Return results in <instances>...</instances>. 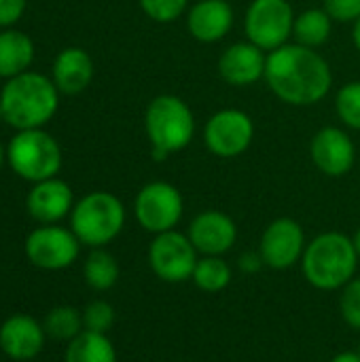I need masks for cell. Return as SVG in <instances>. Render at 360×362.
I'll list each match as a JSON object with an SVG mask.
<instances>
[{"mask_svg":"<svg viewBox=\"0 0 360 362\" xmlns=\"http://www.w3.org/2000/svg\"><path fill=\"white\" fill-rule=\"evenodd\" d=\"M265 83L284 104L314 106L331 91L333 72L329 62L316 49L286 42L267 53Z\"/></svg>","mask_w":360,"mask_h":362,"instance_id":"cell-1","label":"cell"},{"mask_svg":"<svg viewBox=\"0 0 360 362\" xmlns=\"http://www.w3.org/2000/svg\"><path fill=\"white\" fill-rule=\"evenodd\" d=\"M359 252L352 238L342 231H325L308 242L301 257V274L318 291H342L356 278Z\"/></svg>","mask_w":360,"mask_h":362,"instance_id":"cell-2","label":"cell"},{"mask_svg":"<svg viewBox=\"0 0 360 362\" xmlns=\"http://www.w3.org/2000/svg\"><path fill=\"white\" fill-rule=\"evenodd\" d=\"M59 106V89L38 72H23L6 81L0 91L2 121L15 129H38L53 119Z\"/></svg>","mask_w":360,"mask_h":362,"instance_id":"cell-3","label":"cell"},{"mask_svg":"<svg viewBox=\"0 0 360 362\" xmlns=\"http://www.w3.org/2000/svg\"><path fill=\"white\" fill-rule=\"evenodd\" d=\"M144 132L153 159L163 161L187 148L195 136V117L189 104L172 93L153 98L144 110Z\"/></svg>","mask_w":360,"mask_h":362,"instance_id":"cell-4","label":"cell"},{"mask_svg":"<svg viewBox=\"0 0 360 362\" xmlns=\"http://www.w3.org/2000/svg\"><path fill=\"white\" fill-rule=\"evenodd\" d=\"M125 227V206L108 191H93L81 197L70 212V229L81 244L102 248Z\"/></svg>","mask_w":360,"mask_h":362,"instance_id":"cell-5","label":"cell"},{"mask_svg":"<svg viewBox=\"0 0 360 362\" xmlns=\"http://www.w3.org/2000/svg\"><path fill=\"white\" fill-rule=\"evenodd\" d=\"M6 159L11 170L30 182H42L55 178L62 168V148L53 136L38 129H21L13 136Z\"/></svg>","mask_w":360,"mask_h":362,"instance_id":"cell-6","label":"cell"},{"mask_svg":"<svg viewBox=\"0 0 360 362\" xmlns=\"http://www.w3.org/2000/svg\"><path fill=\"white\" fill-rule=\"evenodd\" d=\"M295 11L289 0H252L244 15L246 40L272 53L293 36Z\"/></svg>","mask_w":360,"mask_h":362,"instance_id":"cell-7","label":"cell"},{"mask_svg":"<svg viewBox=\"0 0 360 362\" xmlns=\"http://www.w3.org/2000/svg\"><path fill=\"white\" fill-rule=\"evenodd\" d=\"M185 214L182 193L166 180L146 182L134 199V216L138 225L157 235L178 227Z\"/></svg>","mask_w":360,"mask_h":362,"instance_id":"cell-8","label":"cell"},{"mask_svg":"<svg viewBox=\"0 0 360 362\" xmlns=\"http://www.w3.org/2000/svg\"><path fill=\"white\" fill-rule=\"evenodd\" d=\"M149 267L151 272L168 284H182L191 280L193 269L199 261V252L187 233L176 229L153 235L149 244Z\"/></svg>","mask_w":360,"mask_h":362,"instance_id":"cell-9","label":"cell"},{"mask_svg":"<svg viewBox=\"0 0 360 362\" xmlns=\"http://www.w3.org/2000/svg\"><path fill=\"white\" fill-rule=\"evenodd\" d=\"M255 140V121L240 108L216 110L204 127L206 148L221 159H236L244 155Z\"/></svg>","mask_w":360,"mask_h":362,"instance_id":"cell-10","label":"cell"},{"mask_svg":"<svg viewBox=\"0 0 360 362\" xmlns=\"http://www.w3.org/2000/svg\"><path fill=\"white\" fill-rule=\"evenodd\" d=\"M306 246L308 240L303 227L291 216H280L265 227L259 242V255L265 267L286 272L301 263Z\"/></svg>","mask_w":360,"mask_h":362,"instance_id":"cell-11","label":"cell"},{"mask_svg":"<svg viewBox=\"0 0 360 362\" xmlns=\"http://www.w3.org/2000/svg\"><path fill=\"white\" fill-rule=\"evenodd\" d=\"M81 242L72 229L59 225H42L34 229L25 240V255L32 265L47 272H59L70 267L79 257Z\"/></svg>","mask_w":360,"mask_h":362,"instance_id":"cell-12","label":"cell"},{"mask_svg":"<svg viewBox=\"0 0 360 362\" xmlns=\"http://www.w3.org/2000/svg\"><path fill=\"white\" fill-rule=\"evenodd\" d=\"M310 157L325 176L339 178L354 168L356 146L348 132L335 125H327L314 134L310 142Z\"/></svg>","mask_w":360,"mask_h":362,"instance_id":"cell-13","label":"cell"},{"mask_svg":"<svg viewBox=\"0 0 360 362\" xmlns=\"http://www.w3.org/2000/svg\"><path fill=\"white\" fill-rule=\"evenodd\" d=\"M187 235L199 257H223L238 242V225L227 212L204 210L191 218Z\"/></svg>","mask_w":360,"mask_h":362,"instance_id":"cell-14","label":"cell"},{"mask_svg":"<svg viewBox=\"0 0 360 362\" xmlns=\"http://www.w3.org/2000/svg\"><path fill=\"white\" fill-rule=\"evenodd\" d=\"M267 53L250 40L229 45L219 57V74L231 87H248L265 78Z\"/></svg>","mask_w":360,"mask_h":362,"instance_id":"cell-15","label":"cell"},{"mask_svg":"<svg viewBox=\"0 0 360 362\" xmlns=\"http://www.w3.org/2000/svg\"><path fill=\"white\" fill-rule=\"evenodd\" d=\"M233 6L227 0H199L187 11L189 34L206 45L223 40L233 28Z\"/></svg>","mask_w":360,"mask_h":362,"instance_id":"cell-16","label":"cell"},{"mask_svg":"<svg viewBox=\"0 0 360 362\" xmlns=\"http://www.w3.org/2000/svg\"><path fill=\"white\" fill-rule=\"evenodd\" d=\"M28 212L34 221L42 225H55L74 208V195L72 189L59 180L49 178L42 182H34L32 191L28 193Z\"/></svg>","mask_w":360,"mask_h":362,"instance_id":"cell-17","label":"cell"},{"mask_svg":"<svg viewBox=\"0 0 360 362\" xmlns=\"http://www.w3.org/2000/svg\"><path fill=\"white\" fill-rule=\"evenodd\" d=\"M45 327L32 316H11L0 327V350L13 361H30L45 346Z\"/></svg>","mask_w":360,"mask_h":362,"instance_id":"cell-18","label":"cell"},{"mask_svg":"<svg viewBox=\"0 0 360 362\" xmlns=\"http://www.w3.org/2000/svg\"><path fill=\"white\" fill-rule=\"evenodd\" d=\"M93 78V59L81 47L64 49L53 64V83L62 93L74 95L89 87Z\"/></svg>","mask_w":360,"mask_h":362,"instance_id":"cell-19","label":"cell"},{"mask_svg":"<svg viewBox=\"0 0 360 362\" xmlns=\"http://www.w3.org/2000/svg\"><path fill=\"white\" fill-rule=\"evenodd\" d=\"M34 59V45L28 34L19 30L0 32V76L13 78L28 72V66Z\"/></svg>","mask_w":360,"mask_h":362,"instance_id":"cell-20","label":"cell"},{"mask_svg":"<svg viewBox=\"0 0 360 362\" xmlns=\"http://www.w3.org/2000/svg\"><path fill=\"white\" fill-rule=\"evenodd\" d=\"M333 32V19L325 8H306L299 15H295V25H293V38L295 42L318 49L323 47Z\"/></svg>","mask_w":360,"mask_h":362,"instance_id":"cell-21","label":"cell"},{"mask_svg":"<svg viewBox=\"0 0 360 362\" xmlns=\"http://www.w3.org/2000/svg\"><path fill=\"white\" fill-rule=\"evenodd\" d=\"M66 362H117V350L104 333L83 331L68 344Z\"/></svg>","mask_w":360,"mask_h":362,"instance_id":"cell-22","label":"cell"},{"mask_svg":"<svg viewBox=\"0 0 360 362\" xmlns=\"http://www.w3.org/2000/svg\"><path fill=\"white\" fill-rule=\"evenodd\" d=\"M119 276H121L119 263H117V259L108 250L93 248L89 252V257L85 259L83 278H85L89 288H93L98 293L110 291L119 282Z\"/></svg>","mask_w":360,"mask_h":362,"instance_id":"cell-23","label":"cell"},{"mask_svg":"<svg viewBox=\"0 0 360 362\" xmlns=\"http://www.w3.org/2000/svg\"><path fill=\"white\" fill-rule=\"evenodd\" d=\"M233 280V269L223 257H199L191 282L204 293H221Z\"/></svg>","mask_w":360,"mask_h":362,"instance_id":"cell-24","label":"cell"},{"mask_svg":"<svg viewBox=\"0 0 360 362\" xmlns=\"http://www.w3.org/2000/svg\"><path fill=\"white\" fill-rule=\"evenodd\" d=\"M42 327L49 337L59 339V341H72L79 333L85 331L83 312H79L70 305H57L47 314Z\"/></svg>","mask_w":360,"mask_h":362,"instance_id":"cell-25","label":"cell"},{"mask_svg":"<svg viewBox=\"0 0 360 362\" xmlns=\"http://www.w3.org/2000/svg\"><path fill=\"white\" fill-rule=\"evenodd\" d=\"M335 112L346 127L360 132V81H350L337 91Z\"/></svg>","mask_w":360,"mask_h":362,"instance_id":"cell-26","label":"cell"},{"mask_svg":"<svg viewBox=\"0 0 360 362\" xmlns=\"http://www.w3.org/2000/svg\"><path fill=\"white\" fill-rule=\"evenodd\" d=\"M144 15L157 23H172L189 11V0H138Z\"/></svg>","mask_w":360,"mask_h":362,"instance_id":"cell-27","label":"cell"},{"mask_svg":"<svg viewBox=\"0 0 360 362\" xmlns=\"http://www.w3.org/2000/svg\"><path fill=\"white\" fill-rule=\"evenodd\" d=\"M115 325V308L108 301H91L83 310V327L93 333H108Z\"/></svg>","mask_w":360,"mask_h":362,"instance_id":"cell-28","label":"cell"},{"mask_svg":"<svg viewBox=\"0 0 360 362\" xmlns=\"http://www.w3.org/2000/svg\"><path fill=\"white\" fill-rule=\"evenodd\" d=\"M339 314L344 318V322L360 331V278L356 276L354 280H350L342 291H339Z\"/></svg>","mask_w":360,"mask_h":362,"instance_id":"cell-29","label":"cell"},{"mask_svg":"<svg viewBox=\"0 0 360 362\" xmlns=\"http://www.w3.org/2000/svg\"><path fill=\"white\" fill-rule=\"evenodd\" d=\"M323 8L342 23H354L360 17V0H323Z\"/></svg>","mask_w":360,"mask_h":362,"instance_id":"cell-30","label":"cell"},{"mask_svg":"<svg viewBox=\"0 0 360 362\" xmlns=\"http://www.w3.org/2000/svg\"><path fill=\"white\" fill-rule=\"evenodd\" d=\"M25 11V0H0V28L13 25Z\"/></svg>","mask_w":360,"mask_h":362,"instance_id":"cell-31","label":"cell"},{"mask_svg":"<svg viewBox=\"0 0 360 362\" xmlns=\"http://www.w3.org/2000/svg\"><path fill=\"white\" fill-rule=\"evenodd\" d=\"M238 267H240V272H244V274H257L261 267H265V263H263L259 250H246V252L240 255Z\"/></svg>","mask_w":360,"mask_h":362,"instance_id":"cell-32","label":"cell"},{"mask_svg":"<svg viewBox=\"0 0 360 362\" xmlns=\"http://www.w3.org/2000/svg\"><path fill=\"white\" fill-rule=\"evenodd\" d=\"M329 362H360V354H359V350H356V352L348 350V352H339V354H335V356H333Z\"/></svg>","mask_w":360,"mask_h":362,"instance_id":"cell-33","label":"cell"},{"mask_svg":"<svg viewBox=\"0 0 360 362\" xmlns=\"http://www.w3.org/2000/svg\"><path fill=\"white\" fill-rule=\"evenodd\" d=\"M352 42H354V47L359 49L360 53V17L352 23Z\"/></svg>","mask_w":360,"mask_h":362,"instance_id":"cell-34","label":"cell"},{"mask_svg":"<svg viewBox=\"0 0 360 362\" xmlns=\"http://www.w3.org/2000/svg\"><path fill=\"white\" fill-rule=\"evenodd\" d=\"M352 244H354V248H356V252H359L360 257V227L356 229V233L352 235Z\"/></svg>","mask_w":360,"mask_h":362,"instance_id":"cell-35","label":"cell"},{"mask_svg":"<svg viewBox=\"0 0 360 362\" xmlns=\"http://www.w3.org/2000/svg\"><path fill=\"white\" fill-rule=\"evenodd\" d=\"M2 161H4V148H2V144H0V168H2Z\"/></svg>","mask_w":360,"mask_h":362,"instance_id":"cell-36","label":"cell"},{"mask_svg":"<svg viewBox=\"0 0 360 362\" xmlns=\"http://www.w3.org/2000/svg\"><path fill=\"white\" fill-rule=\"evenodd\" d=\"M0 121H2V108H0Z\"/></svg>","mask_w":360,"mask_h":362,"instance_id":"cell-37","label":"cell"},{"mask_svg":"<svg viewBox=\"0 0 360 362\" xmlns=\"http://www.w3.org/2000/svg\"><path fill=\"white\" fill-rule=\"evenodd\" d=\"M359 354H360V344H359Z\"/></svg>","mask_w":360,"mask_h":362,"instance_id":"cell-38","label":"cell"}]
</instances>
